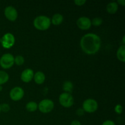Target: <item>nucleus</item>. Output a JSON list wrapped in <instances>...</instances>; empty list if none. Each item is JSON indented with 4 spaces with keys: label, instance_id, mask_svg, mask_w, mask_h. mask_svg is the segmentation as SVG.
Here are the masks:
<instances>
[{
    "label": "nucleus",
    "instance_id": "obj_1",
    "mask_svg": "<svg viewBox=\"0 0 125 125\" xmlns=\"http://www.w3.org/2000/svg\"><path fill=\"white\" fill-rule=\"evenodd\" d=\"M101 40L100 37L94 33L84 35L80 40V46L85 54L93 55L98 52L101 47Z\"/></svg>",
    "mask_w": 125,
    "mask_h": 125
},
{
    "label": "nucleus",
    "instance_id": "obj_2",
    "mask_svg": "<svg viewBox=\"0 0 125 125\" xmlns=\"http://www.w3.org/2000/svg\"><path fill=\"white\" fill-rule=\"evenodd\" d=\"M34 27L39 31H46L49 29L51 24V19L45 15L37 17L33 22Z\"/></svg>",
    "mask_w": 125,
    "mask_h": 125
},
{
    "label": "nucleus",
    "instance_id": "obj_3",
    "mask_svg": "<svg viewBox=\"0 0 125 125\" xmlns=\"http://www.w3.org/2000/svg\"><path fill=\"white\" fill-rule=\"evenodd\" d=\"M60 104L64 107H72L74 104V98L72 95L69 93L63 92L60 95L59 98Z\"/></svg>",
    "mask_w": 125,
    "mask_h": 125
},
{
    "label": "nucleus",
    "instance_id": "obj_4",
    "mask_svg": "<svg viewBox=\"0 0 125 125\" xmlns=\"http://www.w3.org/2000/svg\"><path fill=\"white\" fill-rule=\"evenodd\" d=\"M54 107V104L52 100L50 99H44L39 103L38 108L39 111L43 114L51 112Z\"/></svg>",
    "mask_w": 125,
    "mask_h": 125
},
{
    "label": "nucleus",
    "instance_id": "obj_5",
    "mask_svg": "<svg viewBox=\"0 0 125 125\" xmlns=\"http://www.w3.org/2000/svg\"><path fill=\"white\" fill-rule=\"evenodd\" d=\"M98 108V103L94 99H87L83 102V109H84V112L87 113H94L97 111Z\"/></svg>",
    "mask_w": 125,
    "mask_h": 125
},
{
    "label": "nucleus",
    "instance_id": "obj_6",
    "mask_svg": "<svg viewBox=\"0 0 125 125\" xmlns=\"http://www.w3.org/2000/svg\"><path fill=\"white\" fill-rule=\"evenodd\" d=\"M13 65H14V57L11 54H4L0 58V65L4 69L10 68Z\"/></svg>",
    "mask_w": 125,
    "mask_h": 125
},
{
    "label": "nucleus",
    "instance_id": "obj_7",
    "mask_svg": "<svg viewBox=\"0 0 125 125\" xmlns=\"http://www.w3.org/2000/svg\"><path fill=\"white\" fill-rule=\"evenodd\" d=\"M15 39V37L12 33L7 32L5 34L1 39V45L3 46V48L6 49L10 48L11 47L14 45Z\"/></svg>",
    "mask_w": 125,
    "mask_h": 125
},
{
    "label": "nucleus",
    "instance_id": "obj_8",
    "mask_svg": "<svg viewBox=\"0 0 125 125\" xmlns=\"http://www.w3.org/2000/svg\"><path fill=\"white\" fill-rule=\"evenodd\" d=\"M24 95V90L20 87H15L10 92V98L15 101H20L23 98Z\"/></svg>",
    "mask_w": 125,
    "mask_h": 125
},
{
    "label": "nucleus",
    "instance_id": "obj_9",
    "mask_svg": "<svg viewBox=\"0 0 125 125\" xmlns=\"http://www.w3.org/2000/svg\"><path fill=\"white\" fill-rule=\"evenodd\" d=\"M76 24L81 30H88L91 28V20L86 17H81L76 21Z\"/></svg>",
    "mask_w": 125,
    "mask_h": 125
},
{
    "label": "nucleus",
    "instance_id": "obj_10",
    "mask_svg": "<svg viewBox=\"0 0 125 125\" xmlns=\"http://www.w3.org/2000/svg\"><path fill=\"white\" fill-rule=\"evenodd\" d=\"M4 15L7 20L14 21L18 17V12L13 6H7L4 9Z\"/></svg>",
    "mask_w": 125,
    "mask_h": 125
},
{
    "label": "nucleus",
    "instance_id": "obj_11",
    "mask_svg": "<svg viewBox=\"0 0 125 125\" xmlns=\"http://www.w3.org/2000/svg\"><path fill=\"white\" fill-rule=\"evenodd\" d=\"M34 71L31 68H27L23 70L21 74V80L26 83H29L34 78Z\"/></svg>",
    "mask_w": 125,
    "mask_h": 125
},
{
    "label": "nucleus",
    "instance_id": "obj_12",
    "mask_svg": "<svg viewBox=\"0 0 125 125\" xmlns=\"http://www.w3.org/2000/svg\"><path fill=\"white\" fill-rule=\"evenodd\" d=\"M34 81L37 84H42L44 83L45 81V75L42 72H37L35 73H34Z\"/></svg>",
    "mask_w": 125,
    "mask_h": 125
},
{
    "label": "nucleus",
    "instance_id": "obj_13",
    "mask_svg": "<svg viewBox=\"0 0 125 125\" xmlns=\"http://www.w3.org/2000/svg\"><path fill=\"white\" fill-rule=\"evenodd\" d=\"M118 4L117 2H111L106 6V10L110 14H114L118 11Z\"/></svg>",
    "mask_w": 125,
    "mask_h": 125
},
{
    "label": "nucleus",
    "instance_id": "obj_14",
    "mask_svg": "<svg viewBox=\"0 0 125 125\" xmlns=\"http://www.w3.org/2000/svg\"><path fill=\"white\" fill-rule=\"evenodd\" d=\"M63 21V17L61 13H55L53 15L52 19L51 20V22L54 26L60 25Z\"/></svg>",
    "mask_w": 125,
    "mask_h": 125
},
{
    "label": "nucleus",
    "instance_id": "obj_15",
    "mask_svg": "<svg viewBox=\"0 0 125 125\" xmlns=\"http://www.w3.org/2000/svg\"><path fill=\"white\" fill-rule=\"evenodd\" d=\"M117 57L121 62H125V45H122L118 48L117 52Z\"/></svg>",
    "mask_w": 125,
    "mask_h": 125
},
{
    "label": "nucleus",
    "instance_id": "obj_16",
    "mask_svg": "<svg viewBox=\"0 0 125 125\" xmlns=\"http://www.w3.org/2000/svg\"><path fill=\"white\" fill-rule=\"evenodd\" d=\"M38 108V105L35 101H29L26 105V109L30 112H35Z\"/></svg>",
    "mask_w": 125,
    "mask_h": 125
},
{
    "label": "nucleus",
    "instance_id": "obj_17",
    "mask_svg": "<svg viewBox=\"0 0 125 125\" xmlns=\"http://www.w3.org/2000/svg\"><path fill=\"white\" fill-rule=\"evenodd\" d=\"M63 90L65 92L70 94L73 90V83L69 81H67L63 84Z\"/></svg>",
    "mask_w": 125,
    "mask_h": 125
},
{
    "label": "nucleus",
    "instance_id": "obj_18",
    "mask_svg": "<svg viewBox=\"0 0 125 125\" xmlns=\"http://www.w3.org/2000/svg\"><path fill=\"white\" fill-rule=\"evenodd\" d=\"M9 79V76L4 71L0 70V85L7 83Z\"/></svg>",
    "mask_w": 125,
    "mask_h": 125
},
{
    "label": "nucleus",
    "instance_id": "obj_19",
    "mask_svg": "<svg viewBox=\"0 0 125 125\" xmlns=\"http://www.w3.org/2000/svg\"><path fill=\"white\" fill-rule=\"evenodd\" d=\"M24 62V59L22 56L18 55L15 57H14V63H15L17 65H22Z\"/></svg>",
    "mask_w": 125,
    "mask_h": 125
},
{
    "label": "nucleus",
    "instance_id": "obj_20",
    "mask_svg": "<svg viewBox=\"0 0 125 125\" xmlns=\"http://www.w3.org/2000/svg\"><path fill=\"white\" fill-rule=\"evenodd\" d=\"M92 25H94L95 26H99L101 25L103 23V20L100 17H96V18H93L92 20L91 21Z\"/></svg>",
    "mask_w": 125,
    "mask_h": 125
},
{
    "label": "nucleus",
    "instance_id": "obj_21",
    "mask_svg": "<svg viewBox=\"0 0 125 125\" xmlns=\"http://www.w3.org/2000/svg\"><path fill=\"white\" fill-rule=\"evenodd\" d=\"M10 106L7 103H3L1 104V111L3 112H7L10 111Z\"/></svg>",
    "mask_w": 125,
    "mask_h": 125
},
{
    "label": "nucleus",
    "instance_id": "obj_22",
    "mask_svg": "<svg viewBox=\"0 0 125 125\" xmlns=\"http://www.w3.org/2000/svg\"><path fill=\"white\" fill-rule=\"evenodd\" d=\"M115 112L117 114H121L123 112V107L121 104H117L116 105L115 107L114 108Z\"/></svg>",
    "mask_w": 125,
    "mask_h": 125
},
{
    "label": "nucleus",
    "instance_id": "obj_23",
    "mask_svg": "<svg viewBox=\"0 0 125 125\" xmlns=\"http://www.w3.org/2000/svg\"><path fill=\"white\" fill-rule=\"evenodd\" d=\"M74 2L76 6H83L86 2V1H85V0H75Z\"/></svg>",
    "mask_w": 125,
    "mask_h": 125
},
{
    "label": "nucleus",
    "instance_id": "obj_24",
    "mask_svg": "<svg viewBox=\"0 0 125 125\" xmlns=\"http://www.w3.org/2000/svg\"><path fill=\"white\" fill-rule=\"evenodd\" d=\"M102 125H115V122L114 121L107 120H106L105 122H104L103 123Z\"/></svg>",
    "mask_w": 125,
    "mask_h": 125
},
{
    "label": "nucleus",
    "instance_id": "obj_25",
    "mask_svg": "<svg viewBox=\"0 0 125 125\" xmlns=\"http://www.w3.org/2000/svg\"><path fill=\"white\" fill-rule=\"evenodd\" d=\"M84 111L83 108H79L78 109H77V111H76V114L78 115V116H82L84 115Z\"/></svg>",
    "mask_w": 125,
    "mask_h": 125
},
{
    "label": "nucleus",
    "instance_id": "obj_26",
    "mask_svg": "<svg viewBox=\"0 0 125 125\" xmlns=\"http://www.w3.org/2000/svg\"><path fill=\"white\" fill-rule=\"evenodd\" d=\"M70 125H81V122L79 120H75L72 121Z\"/></svg>",
    "mask_w": 125,
    "mask_h": 125
},
{
    "label": "nucleus",
    "instance_id": "obj_27",
    "mask_svg": "<svg viewBox=\"0 0 125 125\" xmlns=\"http://www.w3.org/2000/svg\"><path fill=\"white\" fill-rule=\"evenodd\" d=\"M117 4H119L122 5V6H125V0H118L117 1Z\"/></svg>",
    "mask_w": 125,
    "mask_h": 125
},
{
    "label": "nucleus",
    "instance_id": "obj_28",
    "mask_svg": "<svg viewBox=\"0 0 125 125\" xmlns=\"http://www.w3.org/2000/svg\"><path fill=\"white\" fill-rule=\"evenodd\" d=\"M125 36H123V45H125Z\"/></svg>",
    "mask_w": 125,
    "mask_h": 125
},
{
    "label": "nucleus",
    "instance_id": "obj_29",
    "mask_svg": "<svg viewBox=\"0 0 125 125\" xmlns=\"http://www.w3.org/2000/svg\"><path fill=\"white\" fill-rule=\"evenodd\" d=\"M2 85H0V92L2 91Z\"/></svg>",
    "mask_w": 125,
    "mask_h": 125
},
{
    "label": "nucleus",
    "instance_id": "obj_30",
    "mask_svg": "<svg viewBox=\"0 0 125 125\" xmlns=\"http://www.w3.org/2000/svg\"><path fill=\"white\" fill-rule=\"evenodd\" d=\"M0 113H1V104H0Z\"/></svg>",
    "mask_w": 125,
    "mask_h": 125
},
{
    "label": "nucleus",
    "instance_id": "obj_31",
    "mask_svg": "<svg viewBox=\"0 0 125 125\" xmlns=\"http://www.w3.org/2000/svg\"><path fill=\"white\" fill-rule=\"evenodd\" d=\"M0 42H1V39H0Z\"/></svg>",
    "mask_w": 125,
    "mask_h": 125
}]
</instances>
